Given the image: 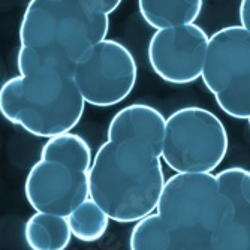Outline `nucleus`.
Returning <instances> with one entry per match:
<instances>
[{
  "mask_svg": "<svg viewBox=\"0 0 250 250\" xmlns=\"http://www.w3.org/2000/svg\"><path fill=\"white\" fill-rule=\"evenodd\" d=\"M228 148L226 127L210 109L183 106L167 117L162 161L174 172H213Z\"/></svg>",
  "mask_w": 250,
  "mask_h": 250,
  "instance_id": "nucleus-5",
  "label": "nucleus"
},
{
  "mask_svg": "<svg viewBox=\"0 0 250 250\" xmlns=\"http://www.w3.org/2000/svg\"><path fill=\"white\" fill-rule=\"evenodd\" d=\"M109 18L80 0H30L20 24V43L71 66L106 39Z\"/></svg>",
  "mask_w": 250,
  "mask_h": 250,
  "instance_id": "nucleus-3",
  "label": "nucleus"
},
{
  "mask_svg": "<svg viewBox=\"0 0 250 250\" xmlns=\"http://www.w3.org/2000/svg\"><path fill=\"white\" fill-rule=\"evenodd\" d=\"M214 250H250V206L235 208L213 232Z\"/></svg>",
  "mask_w": 250,
  "mask_h": 250,
  "instance_id": "nucleus-15",
  "label": "nucleus"
},
{
  "mask_svg": "<svg viewBox=\"0 0 250 250\" xmlns=\"http://www.w3.org/2000/svg\"><path fill=\"white\" fill-rule=\"evenodd\" d=\"M109 220L108 214L92 198L83 202L67 216L72 235L83 243L99 241L108 231Z\"/></svg>",
  "mask_w": 250,
  "mask_h": 250,
  "instance_id": "nucleus-16",
  "label": "nucleus"
},
{
  "mask_svg": "<svg viewBox=\"0 0 250 250\" xmlns=\"http://www.w3.org/2000/svg\"><path fill=\"white\" fill-rule=\"evenodd\" d=\"M247 122H249V126H250V117H249V120H247Z\"/></svg>",
  "mask_w": 250,
  "mask_h": 250,
  "instance_id": "nucleus-21",
  "label": "nucleus"
},
{
  "mask_svg": "<svg viewBox=\"0 0 250 250\" xmlns=\"http://www.w3.org/2000/svg\"><path fill=\"white\" fill-rule=\"evenodd\" d=\"M202 83L217 105L237 120L250 117V33L228 26L210 36Z\"/></svg>",
  "mask_w": 250,
  "mask_h": 250,
  "instance_id": "nucleus-6",
  "label": "nucleus"
},
{
  "mask_svg": "<svg viewBox=\"0 0 250 250\" xmlns=\"http://www.w3.org/2000/svg\"><path fill=\"white\" fill-rule=\"evenodd\" d=\"M17 67L20 75L0 88L2 116L41 138L71 132L85 106L74 80V66L21 45Z\"/></svg>",
  "mask_w": 250,
  "mask_h": 250,
  "instance_id": "nucleus-1",
  "label": "nucleus"
},
{
  "mask_svg": "<svg viewBox=\"0 0 250 250\" xmlns=\"http://www.w3.org/2000/svg\"><path fill=\"white\" fill-rule=\"evenodd\" d=\"M138 78V66L126 45L105 39L74 66V80L85 104L109 108L122 104Z\"/></svg>",
  "mask_w": 250,
  "mask_h": 250,
  "instance_id": "nucleus-7",
  "label": "nucleus"
},
{
  "mask_svg": "<svg viewBox=\"0 0 250 250\" xmlns=\"http://www.w3.org/2000/svg\"><path fill=\"white\" fill-rule=\"evenodd\" d=\"M165 174L162 156L136 143H104L90 169V198L119 223H136L157 210Z\"/></svg>",
  "mask_w": 250,
  "mask_h": 250,
  "instance_id": "nucleus-2",
  "label": "nucleus"
},
{
  "mask_svg": "<svg viewBox=\"0 0 250 250\" xmlns=\"http://www.w3.org/2000/svg\"><path fill=\"white\" fill-rule=\"evenodd\" d=\"M222 195L234 208L250 206V171L243 167H229L216 174Z\"/></svg>",
  "mask_w": 250,
  "mask_h": 250,
  "instance_id": "nucleus-17",
  "label": "nucleus"
},
{
  "mask_svg": "<svg viewBox=\"0 0 250 250\" xmlns=\"http://www.w3.org/2000/svg\"><path fill=\"white\" fill-rule=\"evenodd\" d=\"M188 246L157 211L136 222L129 235V250H186Z\"/></svg>",
  "mask_w": 250,
  "mask_h": 250,
  "instance_id": "nucleus-13",
  "label": "nucleus"
},
{
  "mask_svg": "<svg viewBox=\"0 0 250 250\" xmlns=\"http://www.w3.org/2000/svg\"><path fill=\"white\" fill-rule=\"evenodd\" d=\"M80 2H83L88 8H92L101 14L109 15L120 6L122 0H80Z\"/></svg>",
  "mask_w": 250,
  "mask_h": 250,
  "instance_id": "nucleus-18",
  "label": "nucleus"
},
{
  "mask_svg": "<svg viewBox=\"0 0 250 250\" xmlns=\"http://www.w3.org/2000/svg\"><path fill=\"white\" fill-rule=\"evenodd\" d=\"M238 17L240 22L249 33H250V0H241L240 8H238Z\"/></svg>",
  "mask_w": 250,
  "mask_h": 250,
  "instance_id": "nucleus-19",
  "label": "nucleus"
},
{
  "mask_svg": "<svg viewBox=\"0 0 250 250\" xmlns=\"http://www.w3.org/2000/svg\"><path fill=\"white\" fill-rule=\"evenodd\" d=\"M204 0H138V11L156 30L193 24L201 15Z\"/></svg>",
  "mask_w": 250,
  "mask_h": 250,
  "instance_id": "nucleus-11",
  "label": "nucleus"
},
{
  "mask_svg": "<svg viewBox=\"0 0 250 250\" xmlns=\"http://www.w3.org/2000/svg\"><path fill=\"white\" fill-rule=\"evenodd\" d=\"M67 217L33 213L24 225V240L30 250H66L72 240Z\"/></svg>",
  "mask_w": 250,
  "mask_h": 250,
  "instance_id": "nucleus-12",
  "label": "nucleus"
},
{
  "mask_svg": "<svg viewBox=\"0 0 250 250\" xmlns=\"http://www.w3.org/2000/svg\"><path fill=\"white\" fill-rule=\"evenodd\" d=\"M210 36L198 24L156 30L147 47L153 72L165 83L186 85L202 77Z\"/></svg>",
  "mask_w": 250,
  "mask_h": 250,
  "instance_id": "nucleus-8",
  "label": "nucleus"
},
{
  "mask_svg": "<svg viewBox=\"0 0 250 250\" xmlns=\"http://www.w3.org/2000/svg\"><path fill=\"white\" fill-rule=\"evenodd\" d=\"M186 250H214L210 240L207 241H199V243H192L186 247Z\"/></svg>",
  "mask_w": 250,
  "mask_h": 250,
  "instance_id": "nucleus-20",
  "label": "nucleus"
},
{
  "mask_svg": "<svg viewBox=\"0 0 250 250\" xmlns=\"http://www.w3.org/2000/svg\"><path fill=\"white\" fill-rule=\"evenodd\" d=\"M167 117L147 104H132L117 111L106 130L111 143H136L162 156Z\"/></svg>",
  "mask_w": 250,
  "mask_h": 250,
  "instance_id": "nucleus-10",
  "label": "nucleus"
},
{
  "mask_svg": "<svg viewBox=\"0 0 250 250\" xmlns=\"http://www.w3.org/2000/svg\"><path fill=\"white\" fill-rule=\"evenodd\" d=\"M39 159L59 162L83 172H90L95 161V154L83 136L66 132L48 138L41 150Z\"/></svg>",
  "mask_w": 250,
  "mask_h": 250,
  "instance_id": "nucleus-14",
  "label": "nucleus"
},
{
  "mask_svg": "<svg viewBox=\"0 0 250 250\" xmlns=\"http://www.w3.org/2000/svg\"><path fill=\"white\" fill-rule=\"evenodd\" d=\"M234 210L213 172H175L167 180L156 211L192 244L210 240Z\"/></svg>",
  "mask_w": 250,
  "mask_h": 250,
  "instance_id": "nucleus-4",
  "label": "nucleus"
},
{
  "mask_svg": "<svg viewBox=\"0 0 250 250\" xmlns=\"http://www.w3.org/2000/svg\"><path fill=\"white\" fill-rule=\"evenodd\" d=\"M24 195L36 213L67 217L90 199V172L39 159L26 177Z\"/></svg>",
  "mask_w": 250,
  "mask_h": 250,
  "instance_id": "nucleus-9",
  "label": "nucleus"
}]
</instances>
